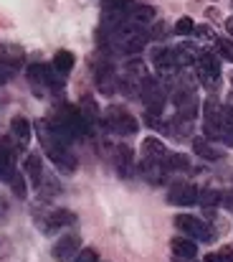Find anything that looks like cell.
<instances>
[{
  "instance_id": "obj_25",
  "label": "cell",
  "mask_w": 233,
  "mask_h": 262,
  "mask_svg": "<svg viewBox=\"0 0 233 262\" xmlns=\"http://www.w3.org/2000/svg\"><path fill=\"white\" fill-rule=\"evenodd\" d=\"M76 262H99V257H96V250H94V247H84V250H79Z\"/></svg>"
},
{
  "instance_id": "obj_4",
  "label": "cell",
  "mask_w": 233,
  "mask_h": 262,
  "mask_svg": "<svg viewBox=\"0 0 233 262\" xmlns=\"http://www.w3.org/2000/svg\"><path fill=\"white\" fill-rule=\"evenodd\" d=\"M198 196H200L198 186H193V183H188V181H177V183H172L170 191H167V201H170L172 206H190V204L198 201Z\"/></svg>"
},
{
  "instance_id": "obj_8",
  "label": "cell",
  "mask_w": 233,
  "mask_h": 262,
  "mask_svg": "<svg viewBox=\"0 0 233 262\" xmlns=\"http://www.w3.org/2000/svg\"><path fill=\"white\" fill-rule=\"evenodd\" d=\"M167 153H170V150L165 148L162 140H157V138H145V140H142V161H157V163H165Z\"/></svg>"
},
{
  "instance_id": "obj_28",
  "label": "cell",
  "mask_w": 233,
  "mask_h": 262,
  "mask_svg": "<svg viewBox=\"0 0 233 262\" xmlns=\"http://www.w3.org/2000/svg\"><path fill=\"white\" fill-rule=\"evenodd\" d=\"M172 262H195V257H177V255H172Z\"/></svg>"
},
{
  "instance_id": "obj_13",
  "label": "cell",
  "mask_w": 233,
  "mask_h": 262,
  "mask_svg": "<svg viewBox=\"0 0 233 262\" xmlns=\"http://www.w3.org/2000/svg\"><path fill=\"white\" fill-rule=\"evenodd\" d=\"M10 138L18 143V145H25L31 140V122L25 117H13L10 120Z\"/></svg>"
},
{
  "instance_id": "obj_30",
  "label": "cell",
  "mask_w": 233,
  "mask_h": 262,
  "mask_svg": "<svg viewBox=\"0 0 233 262\" xmlns=\"http://www.w3.org/2000/svg\"><path fill=\"white\" fill-rule=\"evenodd\" d=\"M231 84H233V74H231Z\"/></svg>"
},
{
  "instance_id": "obj_24",
  "label": "cell",
  "mask_w": 233,
  "mask_h": 262,
  "mask_svg": "<svg viewBox=\"0 0 233 262\" xmlns=\"http://www.w3.org/2000/svg\"><path fill=\"white\" fill-rule=\"evenodd\" d=\"M8 183H10V188H13V193H15V196H20V199L25 196V178L18 173V171L10 176V181H8Z\"/></svg>"
},
{
  "instance_id": "obj_7",
  "label": "cell",
  "mask_w": 233,
  "mask_h": 262,
  "mask_svg": "<svg viewBox=\"0 0 233 262\" xmlns=\"http://www.w3.org/2000/svg\"><path fill=\"white\" fill-rule=\"evenodd\" d=\"M147 41H150V33H147L145 28H132L130 33H124V38H122V49H124L127 54L137 56V54L145 51Z\"/></svg>"
},
{
  "instance_id": "obj_19",
  "label": "cell",
  "mask_w": 233,
  "mask_h": 262,
  "mask_svg": "<svg viewBox=\"0 0 233 262\" xmlns=\"http://www.w3.org/2000/svg\"><path fill=\"white\" fill-rule=\"evenodd\" d=\"M193 150H195L200 158H205V161H218V156H221V153H218L216 148H211L205 140H195V143H193Z\"/></svg>"
},
{
  "instance_id": "obj_21",
  "label": "cell",
  "mask_w": 233,
  "mask_h": 262,
  "mask_svg": "<svg viewBox=\"0 0 233 262\" xmlns=\"http://www.w3.org/2000/svg\"><path fill=\"white\" fill-rule=\"evenodd\" d=\"M165 168H167V171H185V168H188V161H185L183 156H177V153H167Z\"/></svg>"
},
{
  "instance_id": "obj_14",
  "label": "cell",
  "mask_w": 233,
  "mask_h": 262,
  "mask_svg": "<svg viewBox=\"0 0 233 262\" xmlns=\"http://www.w3.org/2000/svg\"><path fill=\"white\" fill-rule=\"evenodd\" d=\"M23 171L33 183L41 186V181H43V158H41V153H31L23 163Z\"/></svg>"
},
{
  "instance_id": "obj_5",
  "label": "cell",
  "mask_w": 233,
  "mask_h": 262,
  "mask_svg": "<svg viewBox=\"0 0 233 262\" xmlns=\"http://www.w3.org/2000/svg\"><path fill=\"white\" fill-rule=\"evenodd\" d=\"M74 222H76L74 211H66V209H56V211H51V214L41 216V219H38V227H41L43 232L54 234V232H59V229H64V227H71Z\"/></svg>"
},
{
  "instance_id": "obj_16",
  "label": "cell",
  "mask_w": 233,
  "mask_h": 262,
  "mask_svg": "<svg viewBox=\"0 0 233 262\" xmlns=\"http://www.w3.org/2000/svg\"><path fill=\"white\" fill-rule=\"evenodd\" d=\"M76 110L81 112V117H84L89 125H94V122H96V117L101 115V112H99V107H96V102H94L91 97H84V99L79 102Z\"/></svg>"
},
{
  "instance_id": "obj_11",
  "label": "cell",
  "mask_w": 233,
  "mask_h": 262,
  "mask_svg": "<svg viewBox=\"0 0 233 262\" xmlns=\"http://www.w3.org/2000/svg\"><path fill=\"white\" fill-rule=\"evenodd\" d=\"M152 61H155V69L160 77H170L172 72H175V56H172V51H167V49H157L155 56H152Z\"/></svg>"
},
{
  "instance_id": "obj_12",
  "label": "cell",
  "mask_w": 233,
  "mask_h": 262,
  "mask_svg": "<svg viewBox=\"0 0 233 262\" xmlns=\"http://www.w3.org/2000/svg\"><path fill=\"white\" fill-rule=\"evenodd\" d=\"M198 54H200V49H198L195 43H180V46L172 51V56H175V64H177V67H190V64H195Z\"/></svg>"
},
{
  "instance_id": "obj_20",
  "label": "cell",
  "mask_w": 233,
  "mask_h": 262,
  "mask_svg": "<svg viewBox=\"0 0 233 262\" xmlns=\"http://www.w3.org/2000/svg\"><path fill=\"white\" fill-rule=\"evenodd\" d=\"M155 18V8L152 5H140V8H135V13H132V20L135 23H150Z\"/></svg>"
},
{
  "instance_id": "obj_26",
  "label": "cell",
  "mask_w": 233,
  "mask_h": 262,
  "mask_svg": "<svg viewBox=\"0 0 233 262\" xmlns=\"http://www.w3.org/2000/svg\"><path fill=\"white\" fill-rule=\"evenodd\" d=\"M193 28H195V23L190 20V18H180L177 23H175V33H193Z\"/></svg>"
},
{
  "instance_id": "obj_15",
  "label": "cell",
  "mask_w": 233,
  "mask_h": 262,
  "mask_svg": "<svg viewBox=\"0 0 233 262\" xmlns=\"http://www.w3.org/2000/svg\"><path fill=\"white\" fill-rule=\"evenodd\" d=\"M170 250H172V255H177V257H195V255H198V245H195L190 237H175V239L170 242Z\"/></svg>"
},
{
  "instance_id": "obj_27",
  "label": "cell",
  "mask_w": 233,
  "mask_h": 262,
  "mask_svg": "<svg viewBox=\"0 0 233 262\" xmlns=\"http://www.w3.org/2000/svg\"><path fill=\"white\" fill-rule=\"evenodd\" d=\"M130 0H101V10H124Z\"/></svg>"
},
{
  "instance_id": "obj_29",
  "label": "cell",
  "mask_w": 233,
  "mask_h": 262,
  "mask_svg": "<svg viewBox=\"0 0 233 262\" xmlns=\"http://www.w3.org/2000/svg\"><path fill=\"white\" fill-rule=\"evenodd\" d=\"M226 31H228V33H231V36H233V15H231V18H228V20H226Z\"/></svg>"
},
{
  "instance_id": "obj_10",
  "label": "cell",
  "mask_w": 233,
  "mask_h": 262,
  "mask_svg": "<svg viewBox=\"0 0 233 262\" xmlns=\"http://www.w3.org/2000/svg\"><path fill=\"white\" fill-rule=\"evenodd\" d=\"M13 173H15V156H13V148L8 145V140H0V178L8 183Z\"/></svg>"
},
{
  "instance_id": "obj_23",
  "label": "cell",
  "mask_w": 233,
  "mask_h": 262,
  "mask_svg": "<svg viewBox=\"0 0 233 262\" xmlns=\"http://www.w3.org/2000/svg\"><path fill=\"white\" fill-rule=\"evenodd\" d=\"M216 46H218V56H221L223 61H231L233 64V41H228V38H218Z\"/></svg>"
},
{
  "instance_id": "obj_18",
  "label": "cell",
  "mask_w": 233,
  "mask_h": 262,
  "mask_svg": "<svg viewBox=\"0 0 233 262\" xmlns=\"http://www.w3.org/2000/svg\"><path fill=\"white\" fill-rule=\"evenodd\" d=\"M54 69L66 77V74L74 69V54H71V51H59V54L54 56Z\"/></svg>"
},
{
  "instance_id": "obj_17",
  "label": "cell",
  "mask_w": 233,
  "mask_h": 262,
  "mask_svg": "<svg viewBox=\"0 0 233 262\" xmlns=\"http://www.w3.org/2000/svg\"><path fill=\"white\" fill-rule=\"evenodd\" d=\"M114 153H117V158H114V161H117V171L130 178V173H132V153H130V148L119 145Z\"/></svg>"
},
{
  "instance_id": "obj_2",
  "label": "cell",
  "mask_w": 233,
  "mask_h": 262,
  "mask_svg": "<svg viewBox=\"0 0 233 262\" xmlns=\"http://www.w3.org/2000/svg\"><path fill=\"white\" fill-rule=\"evenodd\" d=\"M175 227L183 232V237H190V239H198V242H213V229L200 216L180 214V216H175Z\"/></svg>"
},
{
  "instance_id": "obj_22",
  "label": "cell",
  "mask_w": 233,
  "mask_h": 262,
  "mask_svg": "<svg viewBox=\"0 0 233 262\" xmlns=\"http://www.w3.org/2000/svg\"><path fill=\"white\" fill-rule=\"evenodd\" d=\"M233 135V107H223L221 110V135Z\"/></svg>"
},
{
  "instance_id": "obj_1",
  "label": "cell",
  "mask_w": 233,
  "mask_h": 262,
  "mask_svg": "<svg viewBox=\"0 0 233 262\" xmlns=\"http://www.w3.org/2000/svg\"><path fill=\"white\" fill-rule=\"evenodd\" d=\"M104 125L117 135H135L140 130V122L135 120V115H130L124 107H117V104L104 110Z\"/></svg>"
},
{
  "instance_id": "obj_3",
  "label": "cell",
  "mask_w": 233,
  "mask_h": 262,
  "mask_svg": "<svg viewBox=\"0 0 233 262\" xmlns=\"http://www.w3.org/2000/svg\"><path fill=\"white\" fill-rule=\"evenodd\" d=\"M195 67H198V79H200L205 87H213V84L221 79L218 56H213V54H208V51H200L198 59H195Z\"/></svg>"
},
{
  "instance_id": "obj_9",
  "label": "cell",
  "mask_w": 233,
  "mask_h": 262,
  "mask_svg": "<svg viewBox=\"0 0 233 262\" xmlns=\"http://www.w3.org/2000/svg\"><path fill=\"white\" fill-rule=\"evenodd\" d=\"M175 104H177V112H180V117H188V120H193V117L198 115V99H195V94H193L190 89H185V92H177V94H175Z\"/></svg>"
},
{
  "instance_id": "obj_6",
  "label": "cell",
  "mask_w": 233,
  "mask_h": 262,
  "mask_svg": "<svg viewBox=\"0 0 233 262\" xmlns=\"http://www.w3.org/2000/svg\"><path fill=\"white\" fill-rule=\"evenodd\" d=\"M79 250H81V239H79L76 234H66V237H61L54 245L51 255H54L56 262H76Z\"/></svg>"
}]
</instances>
